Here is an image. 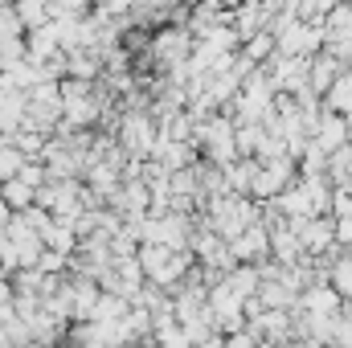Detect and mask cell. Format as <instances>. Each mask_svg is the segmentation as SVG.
Wrapping results in <instances>:
<instances>
[{"mask_svg":"<svg viewBox=\"0 0 352 348\" xmlns=\"http://www.w3.org/2000/svg\"><path fill=\"white\" fill-rule=\"evenodd\" d=\"M0 197L12 205V213H25V209H33V205H37V188H33V184H25L21 176L4 180V184H0Z\"/></svg>","mask_w":352,"mask_h":348,"instance_id":"cell-1","label":"cell"},{"mask_svg":"<svg viewBox=\"0 0 352 348\" xmlns=\"http://www.w3.org/2000/svg\"><path fill=\"white\" fill-rule=\"evenodd\" d=\"M328 111L336 115H352V74H340L332 90H328Z\"/></svg>","mask_w":352,"mask_h":348,"instance_id":"cell-2","label":"cell"}]
</instances>
